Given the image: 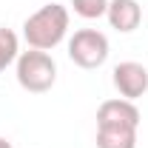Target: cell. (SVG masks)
<instances>
[{"label":"cell","mask_w":148,"mask_h":148,"mask_svg":"<svg viewBox=\"0 0 148 148\" xmlns=\"http://www.w3.org/2000/svg\"><path fill=\"white\" fill-rule=\"evenodd\" d=\"M143 114L131 100H106L97 108V125H123V128H140Z\"/></svg>","instance_id":"cell-5"},{"label":"cell","mask_w":148,"mask_h":148,"mask_svg":"<svg viewBox=\"0 0 148 148\" xmlns=\"http://www.w3.org/2000/svg\"><path fill=\"white\" fill-rule=\"evenodd\" d=\"M111 83L114 88L120 91L123 100H140L148 91V69L137 60H125V63H117L114 71H111Z\"/></svg>","instance_id":"cell-4"},{"label":"cell","mask_w":148,"mask_h":148,"mask_svg":"<svg viewBox=\"0 0 148 148\" xmlns=\"http://www.w3.org/2000/svg\"><path fill=\"white\" fill-rule=\"evenodd\" d=\"M17 54H20V40H17V34H14L12 29L0 26V74L17 60Z\"/></svg>","instance_id":"cell-8"},{"label":"cell","mask_w":148,"mask_h":148,"mask_svg":"<svg viewBox=\"0 0 148 148\" xmlns=\"http://www.w3.org/2000/svg\"><path fill=\"white\" fill-rule=\"evenodd\" d=\"M106 17H108L111 29L128 34V32H134V29H140L143 9H140L137 0H108V12H106Z\"/></svg>","instance_id":"cell-6"},{"label":"cell","mask_w":148,"mask_h":148,"mask_svg":"<svg viewBox=\"0 0 148 148\" xmlns=\"http://www.w3.org/2000/svg\"><path fill=\"white\" fill-rule=\"evenodd\" d=\"M14 74L23 91L29 94H46L51 91V86L57 83V63L49 51L40 49H29L20 51L14 60Z\"/></svg>","instance_id":"cell-2"},{"label":"cell","mask_w":148,"mask_h":148,"mask_svg":"<svg viewBox=\"0 0 148 148\" xmlns=\"http://www.w3.org/2000/svg\"><path fill=\"white\" fill-rule=\"evenodd\" d=\"M97 148H137V128L97 125Z\"/></svg>","instance_id":"cell-7"},{"label":"cell","mask_w":148,"mask_h":148,"mask_svg":"<svg viewBox=\"0 0 148 148\" xmlns=\"http://www.w3.org/2000/svg\"><path fill=\"white\" fill-rule=\"evenodd\" d=\"M66 34H69V9L60 3H49L37 9L23 23V40L29 43V49L51 51L66 40Z\"/></svg>","instance_id":"cell-1"},{"label":"cell","mask_w":148,"mask_h":148,"mask_svg":"<svg viewBox=\"0 0 148 148\" xmlns=\"http://www.w3.org/2000/svg\"><path fill=\"white\" fill-rule=\"evenodd\" d=\"M71 9L83 20H97V17H106L108 0H71Z\"/></svg>","instance_id":"cell-9"},{"label":"cell","mask_w":148,"mask_h":148,"mask_svg":"<svg viewBox=\"0 0 148 148\" xmlns=\"http://www.w3.org/2000/svg\"><path fill=\"white\" fill-rule=\"evenodd\" d=\"M0 148H14V145H12V143H9L6 137H0Z\"/></svg>","instance_id":"cell-10"},{"label":"cell","mask_w":148,"mask_h":148,"mask_svg":"<svg viewBox=\"0 0 148 148\" xmlns=\"http://www.w3.org/2000/svg\"><path fill=\"white\" fill-rule=\"evenodd\" d=\"M108 37L97 29H77L69 40V57H71L74 66L80 69H100L106 60H108Z\"/></svg>","instance_id":"cell-3"}]
</instances>
